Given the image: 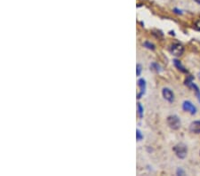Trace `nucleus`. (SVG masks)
<instances>
[{
	"label": "nucleus",
	"mask_w": 200,
	"mask_h": 176,
	"mask_svg": "<svg viewBox=\"0 0 200 176\" xmlns=\"http://www.w3.org/2000/svg\"><path fill=\"white\" fill-rule=\"evenodd\" d=\"M173 151L179 158H185L188 153V148L183 143H179L173 147Z\"/></svg>",
	"instance_id": "nucleus-1"
},
{
	"label": "nucleus",
	"mask_w": 200,
	"mask_h": 176,
	"mask_svg": "<svg viewBox=\"0 0 200 176\" xmlns=\"http://www.w3.org/2000/svg\"><path fill=\"white\" fill-rule=\"evenodd\" d=\"M190 131L193 133H200V121H194L190 125Z\"/></svg>",
	"instance_id": "nucleus-8"
},
{
	"label": "nucleus",
	"mask_w": 200,
	"mask_h": 176,
	"mask_svg": "<svg viewBox=\"0 0 200 176\" xmlns=\"http://www.w3.org/2000/svg\"><path fill=\"white\" fill-rule=\"evenodd\" d=\"M143 45L146 47V48H148V49H149V50H155V45H153V44H151L150 42H145L144 44H143Z\"/></svg>",
	"instance_id": "nucleus-12"
},
{
	"label": "nucleus",
	"mask_w": 200,
	"mask_h": 176,
	"mask_svg": "<svg viewBox=\"0 0 200 176\" xmlns=\"http://www.w3.org/2000/svg\"><path fill=\"white\" fill-rule=\"evenodd\" d=\"M176 174H177V175H184V171H182L181 168H179V169L177 170Z\"/></svg>",
	"instance_id": "nucleus-15"
},
{
	"label": "nucleus",
	"mask_w": 200,
	"mask_h": 176,
	"mask_svg": "<svg viewBox=\"0 0 200 176\" xmlns=\"http://www.w3.org/2000/svg\"><path fill=\"white\" fill-rule=\"evenodd\" d=\"M170 51L174 56H181L184 52V47L181 44H174L171 46Z\"/></svg>",
	"instance_id": "nucleus-4"
},
{
	"label": "nucleus",
	"mask_w": 200,
	"mask_h": 176,
	"mask_svg": "<svg viewBox=\"0 0 200 176\" xmlns=\"http://www.w3.org/2000/svg\"><path fill=\"white\" fill-rule=\"evenodd\" d=\"M167 125L172 130H178L181 127V120L175 115L169 116L167 117Z\"/></svg>",
	"instance_id": "nucleus-2"
},
{
	"label": "nucleus",
	"mask_w": 200,
	"mask_h": 176,
	"mask_svg": "<svg viewBox=\"0 0 200 176\" xmlns=\"http://www.w3.org/2000/svg\"><path fill=\"white\" fill-rule=\"evenodd\" d=\"M182 109H183V110H185L187 112H190L191 115H195L197 113V108L190 101H185L183 102Z\"/></svg>",
	"instance_id": "nucleus-5"
},
{
	"label": "nucleus",
	"mask_w": 200,
	"mask_h": 176,
	"mask_svg": "<svg viewBox=\"0 0 200 176\" xmlns=\"http://www.w3.org/2000/svg\"><path fill=\"white\" fill-rule=\"evenodd\" d=\"M195 2H197L198 4H200V0H194Z\"/></svg>",
	"instance_id": "nucleus-18"
},
{
	"label": "nucleus",
	"mask_w": 200,
	"mask_h": 176,
	"mask_svg": "<svg viewBox=\"0 0 200 176\" xmlns=\"http://www.w3.org/2000/svg\"><path fill=\"white\" fill-rule=\"evenodd\" d=\"M160 69H161L160 66H159L157 63H156V62H153V63L150 64V69L154 70V71H156V72H159V71L161 70Z\"/></svg>",
	"instance_id": "nucleus-10"
},
{
	"label": "nucleus",
	"mask_w": 200,
	"mask_h": 176,
	"mask_svg": "<svg viewBox=\"0 0 200 176\" xmlns=\"http://www.w3.org/2000/svg\"><path fill=\"white\" fill-rule=\"evenodd\" d=\"M142 73V65L141 64H137L136 65V75L140 76Z\"/></svg>",
	"instance_id": "nucleus-14"
},
{
	"label": "nucleus",
	"mask_w": 200,
	"mask_h": 176,
	"mask_svg": "<svg viewBox=\"0 0 200 176\" xmlns=\"http://www.w3.org/2000/svg\"><path fill=\"white\" fill-rule=\"evenodd\" d=\"M137 113L139 115L140 118H143V108L142 106V104L140 102L137 103Z\"/></svg>",
	"instance_id": "nucleus-11"
},
{
	"label": "nucleus",
	"mask_w": 200,
	"mask_h": 176,
	"mask_svg": "<svg viewBox=\"0 0 200 176\" xmlns=\"http://www.w3.org/2000/svg\"><path fill=\"white\" fill-rule=\"evenodd\" d=\"M162 94L165 100H166L168 102H173L174 101V94L171 89L169 88H164L162 90Z\"/></svg>",
	"instance_id": "nucleus-6"
},
{
	"label": "nucleus",
	"mask_w": 200,
	"mask_h": 176,
	"mask_svg": "<svg viewBox=\"0 0 200 176\" xmlns=\"http://www.w3.org/2000/svg\"><path fill=\"white\" fill-rule=\"evenodd\" d=\"M138 86H139V87H140V92H139V94L137 95V98H138V99H141L142 96L145 94V92H146V81H145V79L140 78V79L138 80Z\"/></svg>",
	"instance_id": "nucleus-7"
},
{
	"label": "nucleus",
	"mask_w": 200,
	"mask_h": 176,
	"mask_svg": "<svg viewBox=\"0 0 200 176\" xmlns=\"http://www.w3.org/2000/svg\"><path fill=\"white\" fill-rule=\"evenodd\" d=\"M195 28H196V29H198V30L200 31V21H198V22L195 23Z\"/></svg>",
	"instance_id": "nucleus-16"
},
{
	"label": "nucleus",
	"mask_w": 200,
	"mask_h": 176,
	"mask_svg": "<svg viewBox=\"0 0 200 176\" xmlns=\"http://www.w3.org/2000/svg\"><path fill=\"white\" fill-rule=\"evenodd\" d=\"M193 79H194V78H193L192 76L187 77V78H186V80H185V85H186L187 87H189L194 89V91H195V92H196V95H197V98H198L199 101L200 102V90L199 87L193 83Z\"/></svg>",
	"instance_id": "nucleus-3"
},
{
	"label": "nucleus",
	"mask_w": 200,
	"mask_h": 176,
	"mask_svg": "<svg viewBox=\"0 0 200 176\" xmlns=\"http://www.w3.org/2000/svg\"><path fill=\"white\" fill-rule=\"evenodd\" d=\"M173 63H174V65H175V67L180 70V71H181V72H183V73H187L188 72V70L185 69V67L181 63V61L180 60H173Z\"/></svg>",
	"instance_id": "nucleus-9"
},
{
	"label": "nucleus",
	"mask_w": 200,
	"mask_h": 176,
	"mask_svg": "<svg viewBox=\"0 0 200 176\" xmlns=\"http://www.w3.org/2000/svg\"><path fill=\"white\" fill-rule=\"evenodd\" d=\"M173 12H174L175 13H178V14H181V13H182V12H181V10L177 9V8H174V9H173Z\"/></svg>",
	"instance_id": "nucleus-17"
},
{
	"label": "nucleus",
	"mask_w": 200,
	"mask_h": 176,
	"mask_svg": "<svg viewBox=\"0 0 200 176\" xmlns=\"http://www.w3.org/2000/svg\"><path fill=\"white\" fill-rule=\"evenodd\" d=\"M199 78H200V73H199Z\"/></svg>",
	"instance_id": "nucleus-19"
},
{
	"label": "nucleus",
	"mask_w": 200,
	"mask_h": 176,
	"mask_svg": "<svg viewBox=\"0 0 200 176\" xmlns=\"http://www.w3.org/2000/svg\"><path fill=\"white\" fill-rule=\"evenodd\" d=\"M143 138V133H142V132L139 130V129H137L136 130V139H137V141H142Z\"/></svg>",
	"instance_id": "nucleus-13"
}]
</instances>
